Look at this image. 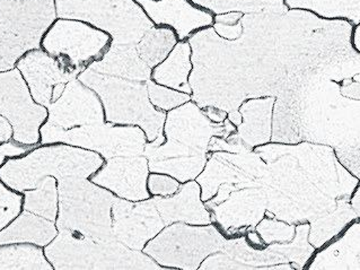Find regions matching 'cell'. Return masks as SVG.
Listing matches in <instances>:
<instances>
[{"instance_id":"obj_41","label":"cell","mask_w":360,"mask_h":270,"mask_svg":"<svg viewBox=\"0 0 360 270\" xmlns=\"http://www.w3.org/2000/svg\"><path fill=\"white\" fill-rule=\"evenodd\" d=\"M214 31L217 33L218 37L225 40L234 41L240 38L243 34V25L242 20L240 23L235 25H229V24L214 23L212 26Z\"/></svg>"},{"instance_id":"obj_1","label":"cell","mask_w":360,"mask_h":270,"mask_svg":"<svg viewBox=\"0 0 360 270\" xmlns=\"http://www.w3.org/2000/svg\"><path fill=\"white\" fill-rule=\"evenodd\" d=\"M242 25L238 40L220 38L212 26L189 39L191 98L199 107L229 113L249 98H292L356 53L354 24L303 9L244 14Z\"/></svg>"},{"instance_id":"obj_28","label":"cell","mask_w":360,"mask_h":270,"mask_svg":"<svg viewBox=\"0 0 360 270\" xmlns=\"http://www.w3.org/2000/svg\"><path fill=\"white\" fill-rule=\"evenodd\" d=\"M358 216L348 200L341 201L333 212L321 216L309 223V241L315 249H320L340 234Z\"/></svg>"},{"instance_id":"obj_21","label":"cell","mask_w":360,"mask_h":270,"mask_svg":"<svg viewBox=\"0 0 360 270\" xmlns=\"http://www.w3.org/2000/svg\"><path fill=\"white\" fill-rule=\"evenodd\" d=\"M207 153L167 139L165 144L158 146L146 144L143 155L152 172L171 174L184 182L199 176L207 163Z\"/></svg>"},{"instance_id":"obj_5","label":"cell","mask_w":360,"mask_h":270,"mask_svg":"<svg viewBox=\"0 0 360 270\" xmlns=\"http://www.w3.org/2000/svg\"><path fill=\"white\" fill-rule=\"evenodd\" d=\"M58 231H69L95 241H112V207L117 200L105 188L86 178L58 180Z\"/></svg>"},{"instance_id":"obj_47","label":"cell","mask_w":360,"mask_h":270,"mask_svg":"<svg viewBox=\"0 0 360 270\" xmlns=\"http://www.w3.org/2000/svg\"><path fill=\"white\" fill-rule=\"evenodd\" d=\"M227 119H229L235 127L240 126V124H242V115H240L238 110L227 113Z\"/></svg>"},{"instance_id":"obj_17","label":"cell","mask_w":360,"mask_h":270,"mask_svg":"<svg viewBox=\"0 0 360 270\" xmlns=\"http://www.w3.org/2000/svg\"><path fill=\"white\" fill-rule=\"evenodd\" d=\"M155 26L173 30L179 41H189L198 31L210 27L214 16L192 0H136Z\"/></svg>"},{"instance_id":"obj_40","label":"cell","mask_w":360,"mask_h":270,"mask_svg":"<svg viewBox=\"0 0 360 270\" xmlns=\"http://www.w3.org/2000/svg\"><path fill=\"white\" fill-rule=\"evenodd\" d=\"M34 147L37 146L20 144V143L15 141L14 139L0 144V167H3L4 164L11 158H22V156L26 155Z\"/></svg>"},{"instance_id":"obj_31","label":"cell","mask_w":360,"mask_h":270,"mask_svg":"<svg viewBox=\"0 0 360 270\" xmlns=\"http://www.w3.org/2000/svg\"><path fill=\"white\" fill-rule=\"evenodd\" d=\"M177 42L179 39L173 30L154 25L136 44V50L141 60L153 70L169 55Z\"/></svg>"},{"instance_id":"obj_34","label":"cell","mask_w":360,"mask_h":270,"mask_svg":"<svg viewBox=\"0 0 360 270\" xmlns=\"http://www.w3.org/2000/svg\"><path fill=\"white\" fill-rule=\"evenodd\" d=\"M214 15L229 12L244 14L259 12H283L289 9L283 0H192Z\"/></svg>"},{"instance_id":"obj_14","label":"cell","mask_w":360,"mask_h":270,"mask_svg":"<svg viewBox=\"0 0 360 270\" xmlns=\"http://www.w3.org/2000/svg\"><path fill=\"white\" fill-rule=\"evenodd\" d=\"M235 131L236 127L229 119L221 124L212 122L192 100L166 112L165 139L195 150L209 152V143L212 139L221 137L226 139Z\"/></svg>"},{"instance_id":"obj_9","label":"cell","mask_w":360,"mask_h":270,"mask_svg":"<svg viewBox=\"0 0 360 270\" xmlns=\"http://www.w3.org/2000/svg\"><path fill=\"white\" fill-rule=\"evenodd\" d=\"M40 145L67 144L98 153L105 160L117 156H141L146 147V134L138 126L87 124L72 129H59L43 124Z\"/></svg>"},{"instance_id":"obj_37","label":"cell","mask_w":360,"mask_h":270,"mask_svg":"<svg viewBox=\"0 0 360 270\" xmlns=\"http://www.w3.org/2000/svg\"><path fill=\"white\" fill-rule=\"evenodd\" d=\"M23 193L11 189L0 179V231L8 226L23 210Z\"/></svg>"},{"instance_id":"obj_6","label":"cell","mask_w":360,"mask_h":270,"mask_svg":"<svg viewBox=\"0 0 360 270\" xmlns=\"http://www.w3.org/2000/svg\"><path fill=\"white\" fill-rule=\"evenodd\" d=\"M55 270L160 269L146 255L117 240L95 241L69 231H59L43 248Z\"/></svg>"},{"instance_id":"obj_32","label":"cell","mask_w":360,"mask_h":270,"mask_svg":"<svg viewBox=\"0 0 360 270\" xmlns=\"http://www.w3.org/2000/svg\"><path fill=\"white\" fill-rule=\"evenodd\" d=\"M23 210L56 221L59 208L57 179L46 176L34 189L23 191Z\"/></svg>"},{"instance_id":"obj_4","label":"cell","mask_w":360,"mask_h":270,"mask_svg":"<svg viewBox=\"0 0 360 270\" xmlns=\"http://www.w3.org/2000/svg\"><path fill=\"white\" fill-rule=\"evenodd\" d=\"M98 153L67 144L39 145L22 158H11L0 167V179L11 189H34L46 176L89 179L103 165Z\"/></svg>"},{"instance_id":"obj_19","label":"cell","mask_w":360,"mask_h":270,"mask_svg":"<svg viewBox=\"0 0 360 270\" xmlns=\"http://www.w3.org/2000/svg\"><path fill=\"white\" fill-rule=\"evenodd\" d=\"M148 161L145 156L110 158L89 180L129 200L149 199L146 181Z\"/></svg>"},{"instance_id":"obj_38","label":"cell","mask_w":360,"mask_h":270,"mask_svg":"<svg viewBox=\"0 0 360 270\" xmlns=\"http://www.w3.org/2000/svg\"><path fill=\"white\" fill-rule=\"evenodd\" d=\"M335 155L354 178L360 179V144L346 148H335Z\"/></svg>"},{"instance_id":"obj_33","label":"cell","mask_w":360,"mask_h":270,"mask_svg":"<svg viewBox=\"0 0 360 270\" xmlns=\"http://www.w3.org/2000/svg\"><path fill=\"white\" fill-rule=\"evenodd\" d=\"M309 221L300 223L296 226V234L292 241L288 243L269 245V249L281 257L283 264L292 262V269H304L311 257L314 255L315 249L309 241Z\"/></svg>"},{"instance_id":"obj_36","label":"cell","mask_w":360,"mask_h":270,"mask_svg":"<svg viewBox=\"0 0 360 270\" xmlns=\"http://www.w3.org/2000/svg\"><path fill=\"white\" fill-rule=\"evenodd\" d=\"M257 232L260 234L266 245L272 243H288L292 241L296 234L295 224H289L281 219H263L257 225Z\"/></svg>"},{"instance_id":"obj_3","label":"cell","mask_w":360,"mask_h":270,"mask_svg":"<svg viewBox=\"0 0 360 270\" xmlns=\"http://www.w3.org/2000/svg\"><path fill=\"white\" fill-rule=\"evenodd\" d=\"M77 78L100 96L106 122L141 127L149 141L163 135L166 112L149 100L152 68L141 60L136 46L111 44Z\"/></svg>"},{"instance_id":"obj_25","label":"cell","mask_w":360,"mask_h":270,"mask_svg":"<svg viewBox=\"0 0 360 270\" xmlns=\"http://www.w3.org/2000/svg\"><path fill=\"white\" fill-rule=\"evenodd\" d=\"M200 190L197 182H189L184 184L177 195L172 198L154 199L166 226L174 221H184L195 225L212 223L210 214L201 201Z\"/></svg>"},{"instance_id":"obj_13","label":"cell","mask_w":360,"mask_h":270,"mask_svg":"<svg viewBox=\"0 0 360 270\" xmlns=\"http://www.w3.org/2000/svg\"><path fill=\"white\" fill-rule=\"evenodd\" d=\"M0 115L14 128L15 141L39 146L40 129L48 118V109L37 104L20 70L0 72Z\"/></svg>"},{"instance_id":"obj_24","label":"cell","mask_w":360,"mask_h":270,"mask_svg":"<svg viewBox=\"0 0 360 270\" xmlns=\"http://www.w3.org/2000/svg\"><path fill=\"white\" fill-rule=\"evenodd\" d=\"M275 102V96H264L249 98L240 104L242 124L236 127V134L252 150L271 141Z\"/></svg>"},{"instance_id":"obj_20","label":"cell","mask_w":360,"mask_h":270,"mask_svg":"<svg viewBox=\"0 0 360 270\" xmlns=\"http://www.w3.org/2000/svg\"><path fill=\"white\" fill-rule=\"evenodd\" d=\"M210 210L214 221L229 234L253 230L266 215V193L262 187L236 190Z\"/></svg>"},{"instance_id":"obj_44","label":"cell","mask_w":360,"mask_h":270,"mask_svg":"<svg viewBox=\"0 0 360 270\" xmlns=\"http://www.w3.org/2000/svg\"><path fill=\"white\" fill-rule=\"evenodd\" d=\"M201 109L203 110V112L206 113L207 117H208L212 122L221 124V122H224V121L227 119L226 111H224V110L219 109V108L205 107L201 108Z\"/></svg>"},{"instance_id":"obj_16","label":"cell","mask_w":360,"mask_h":270,"mask_svg":"<svg viewBox=\"0 0 360 270\" xmlns=\"http://www.w3.org/2000/svg\"><path fill=\"white\" fill-rule=\"evenodd\" d=\"M165 226L154 199L134 204L117 198L112 207L115 239L132 250L143 249Z\"/></svg>"},{"instance_id":"obj_10","label":"cell","mask_w":360,"mask_h":270,"mask_svg":"<svg viewBox=\"0 0 360 270\" xmlns=\"http://www.w3.org/2000/svg\"><path fill=\"white\" fill-rule=\"evenodd\" d=\"M112 38L83 20L57 18L43 35L41 49L72 72H83L105 55Z\"/></svg>"},{"instance_id":"obj_29","label":"cell","mask_w":360,"mask_h":270,"mask_svg":"<svg viewBox=\"0 0 360 270\" xmlns=\"http://www.w3.org/2000/svg\"><path fill=\"white\" fill-rule=\"evenodd\" d=\"M43 248L31 243L0 245V270H52Z\"/></svg>"},{"instance_id":"obj_23","label":"cell","mask_w":360,"mask_h":270,"mask_svg":"<svg viewBox=\"0 0 360 270\" xmlns=\"http://www.w3.org/2000/svg\"><path fill=\"white\" fill-rule=\"evenodd\" d=\"M283 264L281 257L269 247L257 249L243 236L226 240L223 249L202 262L200 269L248 270L271 269L274 264Z\"/></svg>"},{"instance_id":"obj_7","label":"cell","mask_w":360,"mask_h":270,"mask_svg":"<svg viewBox=\"0 0 360 270\" xmlns=\"http://www.w3.org/2000/svg\"><path fill=\"white\" fill-rule=\"evenodd\" d=\"M57 18L56 0H0V72L14 70L27 52L40 49Z\"/></svg>"},{"instance_id":"obj_43","label":"cell","mask_w":360,"mask_h":270,"mask_svg":"<svg viewBox=\"0 0 360 270\" xmlns=\"http://www.w3.org/2000/svg\"><path fill=\"white\" fill-rule=\"evenodd\" d=\"M14 137V128L5 117L0 115V144L12 141Z\"/></svg>"},{"instance_id":"obj_18","label":"cell","mask_w":360,"mask_h":270,"mask_svg":"<svg viewBox=\"0 0 360 270\" xmlns=\"http://www.w3.org/2000/svg\"><path fill=\"white\" fill-rule=\"evenodd\" d=\"M16 68L25 79L33 100L46 109L51 104L56 87L78 77L77 72L63 66L60 61L41 48L32 50L20 58Z\"/></svg>"},{"instance_id":"obj_22","label":"cell","mask_w":360,"mask_h":270,"mask_svg":"<svg viewBox=\"0 0 360 270\" xmlns=\"http://www.w3.org/2000/svg\"><path fill=\"white\" fill-rule=\"evenodd\" d=\"M304 269H360V217L316 249Z\"/></svg>"},{"instance_id":"obj_30","label":"cell","mask_w":360,"mask_h":270,"mask_svg":"<svg viewBox=\"0 0 360 270\" xmlns=\"http://www.w3.org/2000/svg\"><path fill=\"white\" fill-rule=\"evenodd\" d=\"M289 9H303L326 20L360 24V0H283Z\"/></svg>"},{"instance_id":"obj_39","label":"cell","mask_w":360,"mask_h":270,"mask_svg":"<svg viewBox=\"0 0 360 270\" xmlns=\"http://www.w3.org/2000/svg\"><path fill=\"white\" fill-rule=\"evenodd\" d=\"M148 187L153 195H171L176 193L180 184L169 176L152 174L148 179Z\"/></svg>"},{"instance_id":"obj_35","label":"cell","mask_w":360,"mask_h":270,"mask_svg":"<svg viewBox=\"0 0 360 270\" xmlns=\"http://www.w3.org/2000/svg\"><path fill=\"white\" fill-rule=\"evenodd\" d=\"M148 95L153 105L164 112H169L192 100L191 94L163 86L152 79L148 82Z\"/></svg>"},{"instance_id":"obj_46","label":"cell","mask_w":360,"mask_h":270,"mask_svg":"<svg viewBox=\"0 0 360 270\" xmlns=\"http://www.w3.org/2000/svg\"><path fill=\"white\" fill-rule=\"evenodd\" d=\"M248 242H249L252 247H257L261 248V249H266V248H264V245H266V243H264V241H263L260 234H259L257 232H255V230H250L249 233H248Z\"/></svg>"},{"instance_id":"obj_2","label":"cell","mask_w":360,"mask_h":270,"mask_svg":"<svg viewBox=\"0 0 360 270\" xmlns=\"http://www.w3.org/2000/svg\"><path fill=\"white\" fill-rule=\"evenodd\" d=\"M255 152L266 163L262 188L266 210L276 219L311 223L345 201L329 176L300 147L272 143Z\"/></svg>"},{"instance_id":"obj_42","label":"cell","mask_w":360,"mask_h":270,"mask_svg":"<svg viewBox=\"0 0 360 270\" xmlns=\"http://www.w3.org/2000/svg\"><path fill=\"white\" fill-rule=\"evenodd\" d=\"M340 92L346 98L360 100V72L341 82Z\"/></svg>"},{"instance_id":"obj_45","label":"cell","mask_w":360,"mask_h":270,"mask_svg":"<svg viewBox=\"0 0 360 270\" xmlns=\"http://www.w3.org/2000/svg\"><path fill=\"white\" fill-rule=\"evenodd\" d=\"M350 44L354 51L360 55V24L352 26Z\"/></svg>"},{"instance_id":"obj_26","label":"cell","mask_w":360,"mask_h":270,"mask_svg":"<svg viewBox=\"0 0 360 270\" xmlns=\"http://www.w3.org/2000/svg\"><path fill=\"white\" fill-rule=\"evenodd\" d=\"M56 221L23 210L14 221L0 231V245L31 243L44 248L58 236Z\"/></svg>"},{"instance_id":"obj_11","label":"cell","mask_w":360,"mask_h":270,"mask_svg":"<svg viewBox=\"0 0 360 270\" xmlns=\"http://www.w3.org/2000/svg\"><path fill=\"white\" fill-rule=\"evenodd\" d=\"M226 239L214 226L175 224L145 248L147 256L165 267L198 269L205 258L223 249Z\"/></svg>"},{"instance_id":"obj_15","label":"cell","mask_w":360,"mask_h":270,"mask_svg":"<svg viewBox=\"0 0 360 270\" xmlns=\"http://www.w3.org/2000/svg\"><path fill=\"white\" fill-rule=\"evenodd\" d=\"M102 122H105V115L100 96L75 78L66 84L60 96L50 104L44 124L68 130Z\"/></svg>"},{"instance_id":"obj_12","label":"cell","mask_w":360,"mask_h":270,"mask_svg":"<svg viewBox=\"0 0 360 270\" xmlns=\"http://www.w3.org/2000/svg\"><path fill=\"white\" fill-rule=\"evenodd\" d=\"M266 163L257 153H214L206 170L198 176L206 207L227 198L233 191L262 187Z\"/></svg>"},{"instance_id":"obj_8","label":"cell","mask_w":360,"mask_h":270,"mask_svg":"<svg viewBox=\"0 0 360 270\" xmlns=\"http://www.w3.org/2000/svg\"><path fill=\"white\" fill-rule=\"evenodd\" d=\"M56 9L58 18L83 20L119 46H136L154 26L136 0H56Z\"/></svg>"},{"instance_id":"obj_27","label":"cell","mask_w":360,"mask_h":270,"mask_svg":"<svg viewBox=\"0 0 360 270\" xmlns=\"http://www.w3.org/2000/svg\"><path fill=\"white\" fill-rule=\"evenodd\" d=\"M193 70L189 41H179L174 49L152 70V81L179 92L192 94L189 78Z\"/></svg>"}]
</instances>
